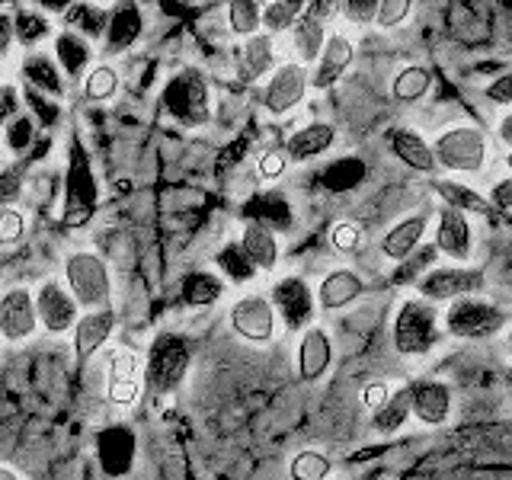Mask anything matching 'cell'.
Instances as JSON below:
<instances>
[{"label":"cell","instance_id":"9","mask_svg":"<svg viewBox=\"0 0 512 480\" xmlns=\"http://www.w3.org/2000/svg\"><path fill=\"white\" fill-rule=\"evenodd\" d=\"M64 189H68V196H64V215H61L64 228H84L96 208V183L87 164V154L80 148L71 151V170Z\"/></svg>","mask_w":512,"mask_h":480},{"label":"cell","instance_id":"47","mask_svg":"<svg viewBox=\"0 0 512 480\" xmlns=\"http://www.w3.org/2000/svg\"><path fill=\"white\" fill-rule=\"evenodd\" d=\"M378 0H343L340 10L343 13V20H349V23H375L378 20Z\"/></svg>","mask_w":512,"mask_h":480},{"label":"cell","instance_id":"8","mask_svg":"<svg viewBox=\"0 0 512 480\" xmlns=\"http://www.w3.org/2000/svg\"><path fill=\"white\" fill-rule=\"evenodd\" d=\"M484 285V276L477 269H461V266H432L423 272L420 282H416V292L423 295V301L439 304V301H461L471 298L477 288Z\"/></svg>","mask_w":512,"mask_h":480},{"label":"cell","instance_id":"27","mask_svg":"<svg viewBox=\"0 0 512 480\" xmlns=\"http://www.w3.org/2000/svg\"><path fill=\"white\" fill-rule=\"evenodd\" d=\"M55 61H58L61 74H68V77H87L93 71L90 68L93 45L84 36H77V32L61 29L58 36H55Z\"/></svg>","mask_w":512,"mask_h":480},{"label":"cell","instance_id":"51","mask_svg":"<svg viewBox=\"0 0 512 480\" xmlns=\"http://www.w3.org/2000/svg\"><path fill=\"white\" fill-rule=\"evenodd\" d=\"M23 189V170H0V212L10 208V202L20 196Z\"/></svg>","mask_w":512,"mask_h":480},{"label":"cell","instance_id":"11","mask_svg":"<svg viewBox=\"0 0 512 480\" xmlns=\"http://www.w3.org/2000/svg\"><path fill=\"white\" fill-rule=\"evenodd\" d=\"M308 87H311V74L304 64H298V61L279 64V68L272 71L266 90H263L266 112H272V116H285V112H292L304 100Z\"/></svg>","mask_w":512,"mask_h":480},{"label":"cell","instance_id":"32","mask_svg":"<svg viewBox=\"0 0 512 480\" xmlns=\"http://www.w3.org/2000/svg\"><path fill=\"white\" fill-rule=\"evenodd\" d=\"M327 39H330V32L324 29V20L314 16V13H304L301 20H298V26L292 29L295 52L301 55V61H308V64H317Z\"/></svg>","mask_w":512,"mask_h":480},{"label":"cell","instance_id":"39","mask_svg":"<svg viewBox=\"0 0 512 480\" xmlns=\"http://www.w3.org/2000/svg\"><path fill=\"white\" fill-rule=\"evenodd\" d=\"M333 471V461L317 452V448H304L292 461H288V477L292 480H327Z\"/></svg>","mask_w":512,"mask_h":480},{"label":"cell","instance_id":"16","mask_svg":"<svg viewBox=\"0 0 512 480\" xmlns=\"http://www.w3.org/2000/svg\"><path fill=\"white\" fill-rule=\"evenodd\" d=\"M426 228H429V212L420 208V212H413L407 218H400L394 228L381 237V253L388 256L391 263H407L410 256L420 250L423 237H426Z\"/></svg>","mask_w":512,"mask_h":480},{"label":"cell","instance_id":"20","mask_svg":"<svg viewBox=\"0 0 512 480\" xmlns=\"http://www.w3.org/2000/svg\"><path fill=\"white\" fill-rule=\"evenodd\" d=\"M234 58H237V77L253 84V80H263L269 71H276V42H272L269 32H260V36L240 42Z\"/></svg>","mask_w":512,"mask_h":480},{"label":"cell","instance_id":"41","mask_svg":"<svg viewBox=\"0 0 512 480\" xmlns=\"http://www.w3.org/2000/svg\"><path fill=\"white\" fill-rule=\"evenodd\" d=\"M119 90V74L112 64H96V68L84 77V93H87V100H96V103H103V100H112Z\"/></svg>","mask_w":512,"mask_h":480},{"label":"cell","instance_id":"7","mask_svg":"<svg viewBox=\"0 0 512 480\" xmlns=\"http://www.w3.org/2000/svg\"><path fill=\"white\" fill-rule=\"evenodd\" d=\"M231 330L240 336V340L266 346L276 340V327H279V314L272 308V301L266 295H247L237 298L228 311Z\"/></svg>","mask_w":512,"mask_h":480},{"label":"cell","instance_id":"56","mask_svg":"<svg viewBox=\"0 0 512 480\" xmlns=\"http://www.w3.org/2000/svg\"><path fill=\"white\" fill-rule=\"evenodd\" d=\"M496 138H500V141L506 144V148L512 151V109L500 119V125H496Z\"/></svg>","mask_w":512,"mask_h":480},{"label":"cell","instance_id":"2","mask_svg":"<svg viewBox=\"0 0 512 480\" xmlns=\"http://www.w3.org/2000/svg\"><path fill=\"white\" fill-rule=\"evenodd\" d=\"M189 362H192V352L183 336L157 333L148 349V362H144V384L151 388V394L167 397L183 384Z\"/></svg>","mask_w":512,"mask_h":480},{"label":"cell","instance_id":"5","mask_svg":"<svg viewBox=\"0 0 512 480\" xmlns=\"http://www.w3.org/2000/svg\"><path fill=\"white\" fill-rule=\"evenodd\" d=\"M164 106L170 116L186 125V128H199L212 119V90H208L205 77L199 71H180L167 80L164 87Z\"/></svg>","mask_w":512,"mask_h":480},{"label":"cell","instance_id":"55","mask_svg":"<svg viewBox=\"0 0 512 480\" xmlns=\"http://www.w3.org/2000/svg\"><path fill=\"white\" fill-rule=\"evenodd\" d=\"M13 42H16V32H13V13H0V55H7Z\"/></svg>","mask_w":512,"mask_h":480},{"label":"cell","instance_id":"49","mask_svg":"<svg viewBox=\"0 0 512 480\" xmlns=\"http://www.w3.org/2000/svg\"><path fill=\"white\" fill-rule=\"evenodd\" d=\"M23 234H26V218H23V212H16V208H4V212H0V244L10 247Z\"/></svg>","mask_w":512,"mask_h":480},{"label":"cell","instance_id":"3","mask_svg":"<svg viewBox=\"0 0 512 480\" xmlns=\"http://www.w3.org/2000/svg\"><path fill=\"white\" fill-rule=\"evenodd\" d=\"M432 154L442 170L452 173H480L487 167V138L474 125H452L436 135L432 141Z\"/></svg>","mask_w":512,"mask_h":480},{"label":"cell","instance_id":"31","mask_svg":"<svg viewBox=\"0 0 512 480\" xmlns=\"http://www.w3.org/2000/svg\"><path fill=\"white\" fill-rule=\"evenodd\" d=\"M132 455H135L132 432H125V429L103 432V439H100V461H103V471L109 477H119L128 468V464H132Z\"/></svg>","mask_w":512,"mask_h":480},{"label":"cell","instance_id":"52","mask_svg":"<svg viewBox=\"0 0 512 480\" xmlns=\"http://www.w3.org/2000/svg\"><path fill=\"white\" fill-rule=\"evenodd\" d=\"M487 100L512 109V71H506L496 80H490V84H487Z\"/></svg>","mask_w":512,"mask_h":480},{"label":"cell","instance_id":"44","mask_svg":"<svg viewBox=\"0 0 512 480\" xmlns=\"http://www.w3.org/2000/svg\"><path fill=\"white\" fill-rule=\"evenodd\" d=\"M263 212L269 215V218H266V228H269V221L282 224V228H288V224H292V208H288L282 199H272V196L256 199V202L250 205V221H256Z\"/></svg>","mask_w":512,"mask_h":480},{"label":"cell","instance_id":"35","mask_svg":"<svg viewBox=\"0 0 512 480\" xmlns=\"http://www.w3.org/2000/svg\"><path fill=\"white\" fill-rule=\"evenodd\" d=\"M429 87H432V74L423 68V64H407V68H400L394 74L391 93L397 103H416L429 93Z\"/></svg>","mask_w":512,"mask_h":480},{"label":"cell","instance_id":"6","mask_svg":"<svg viewBox=\"0 0 512 480\" xmlns=\"http://www.w3.org/2000/svg\"><path fill=\"white\" fill-rule=\"evenodd\" d=\"M442 320L445 330L458 336V340H490V336L503 333L509 324L506 314L493 301H480V298L452 301Z\"/></svg>","mask_w":512,"mask_h":480},{"label":"cell","instance_id":"57","mask_svg":"<svg viewBox=\"0 0 512 480\" xmlns=\"http://www.w3.org/2000/svg\"><path fill=\"white\" fill-rule=\"evenodd\" d=\"M0 480H23V477L16 474L13 468H7V464H0Z\"/></svg>","mask_w":512,"mask_h":480},{"label":"cell","instance_id":"58","mask_svg":"<svg viewBox=\"0 0 512 480\" xmlns=\"http://www.w3.org/2000/svg\"><path fill=\"white\" fill-rule=\"evenodd\" d=\"M506 170H509V173H512V151H509V154H506Z\"/></svg>","mask_w":512,"mask_h":480},{"label":"cell","instance_id":"1","mask_svg":"<svg viewBox=\"0 0 512 480\" xmlns=\"http://www.w3.org/2000/svg\"><path fill=\"white\" fill-rule=\"evenodd\" d=\"M442 340V314L423 298L400 301L391 324V343L400 356H426Z\"/></svg>","mask_w":512,"mask_h":480},{"label":"cell","instance_id":"29","mask_svg":"<svg viewBox=\"0 0 512 480\" xmlns=\"http://www.w3.org/2000/svg\"><path fill=\"white\" fill-rule=\"evenodd\" d=\"M112 20V10L100 7V4H71L68 13H64V29L77 32V36L90 39H106V29Z\"/></svg>","mask_w":512,"mask_h":480},{"label":"cell","instance_id":"18","mask_svg":"<svg viewBox=\"0 0 512 480\" xmlns=\"http://www.w3.org/2000/svg\"><path fill=\"white\" fill-rule=\"evenodd\" d=\"M388 148L391 154L400 160L404 167L416 170V173H436L439 164H436V154H432V144L420 135L413 132V128H388Z\"/></svg>","mask_w":512,"mask_h":480},{"label":"cell","instance_id":"48","mask_svg":"<svg viewBox=\"0 0 512 480\" xmlns=\"http://www.w3.org/2000/svg\"><path fill=\"white\" fill-rule=\"evenodd\" d=\"M23 109V90L13 84H0V125H10L13 119H20Z\"/></svg>","mask_w":512,"mask_h":480},{"label":"cell","instance_id":"45","mask_svg":"<svg viewBox=\"0 0 512 480\" xmlns=\"http://www.w3.org/2000/svg\"><path fill=\"white\" fill-rule=\"evenodd\" d=\"M330 244H333L336 253H356L359 244H362V228H359L356 221H340V224H333Z\"/></svg>","mask_w":512,"mask_h":480},{"label":"cell","instance_id":"17","mask_svg":"<svg viewBox=\"0 0 512 480\" xmlns=\"http://www.w3.org/2000/svg\"><path fill=\"white\" fill-rule=\"evenodd\" d=\"M352 55H356V48H352V42L343 36V32H330L324 52H320L314 71H311V87L327 90L333 84H340V77L349 71V64H352Z\"/></svg>","mask_w":512,"mask_h":480},{"label":"cell","instance_id":"21","mask_svg":"<svg viewBox=\"0 0 512 480\" xmlns=\"http://www.w3.org/2000/svg\"><path fill=\"white\" fill-rule=\"evenodd\" d=\"M333 362V343L324 327H308L298 346V375L304 381H320L330 372Z\"/></svg>","mask_w":512,"mask_h":480},{"label":"cell","instance_id":"38","mask_svg":"<svg viewBox=\"0 0 512 480\" xmlns=\"http://www.w3.org/2000/svg\"><path fill=\"white\" fill-rule=\"evenodd\" d=\"M304 7L301 0H272V4H263V26L269 36H276V32H288L295 29L298 20L304 16Z\"/></svg>","mask_w":512,"mask_h":480},{"label":"cell","instance_id":"59","mask_svg":"<svg viewBox=\"0 0 512 480\" xmlns=\"http://www.w3.org/2000/svg\"><path fill=\"white\" fill-rule=\"evenodd\" d=\"M506 381H509V388H512V365H509V372H506Z\"/></svg>","mask_w":512,"mask_h":480},{"label":"cell","instance_id":"28","mask_svg":"<svg viewBox=\"0 0 512 480\" xmlns=\"http://www.w3.org/2000/svg\"><path fill=\"white\" fill-rule=\"evenodd\" d=\"M240 247L250 256V263L256 266V272H272L279 263V244H276V234L266 224H256L247 221L244 224V234H240Z\"/></svg>","mask_w":512,"mask_h":480},{"label":"cell","instance_id":"23","mask_svg":"<svg viewBox=\"0 0 512 480\" xmlns=\"http://www.w3.org/2000/svg\"><path fill=\"white\" fill-rule=\"evenodd\" d=\"M365 295V282L352 269H333L317 285V308L340 311Z\"/></svg>","mask_w":512,"mask_h":480},{"label":"cell","instance_id":"13","mask_svg":"<svg viewBox=\"0 0 512 480\" xmlns=\"http://www.w3.org/2000/svg\"><path fill=\"white\" fill-rule=\"evenodd\" d=\"M39 330V311L36 295L29 288H10L7 295H0V336L7 343H23Z\"/></svg>","mask_w":512,"mask_h":480},{"label":"cell","instance_id":"43","mask_svg":"<svg viewBox=\"0 0 512 480\" xmlns=\"http://www.w3.org/2000/svg\"><path fill=\"white\" fill-rule=\"evenodd\" d=\"M32 135H36V119L29 116H20V119H13L7 128H4V141H7V148L13 154H23L29 144H32Z\"/></svg>","mask_w":512,"mask_h":480},{"label":"cell","instance_id":"22","mask_svg":"<svg viewBox=\"0 0 512 480\" xmlns=\"http://www.w3.org/2000/svg\"><path fill=\"white\" fill-rule=\"evenodd\" d=\"M112 327H116V314H112V308L80 314L77 327H74V356H77V362H87L96 349H103L106 340L112 336Z\"/></svg>","mask_w":512,"mask_h":480},{"label":"cell","instance_id":"34","mask_svg":"<svg viewBox=\"0 0 512 480\" xmlns=\"http://www.w3.org/2000/svg\"><path fill=\"white\" fill-rule=\"evenodd\" d=\"M410 413H413L410 388H397V391H391L388 404L372 413V429L378 432V436H391V432H397L400 426L407 423Z\"/></svg>","mask_w":512,"mask_h":480},{"label":"cell","instance_id":"46","mask_svg":"<svg viewBox=\"0 0 512 480\" xmlns=\"http://www.w3.org/2000/svg\"><path fill=\"white\" fill-rule=\"evenodd\" d=\"M413 13V4L410 0H384V4L378 7V26L381 29H397L400 23H407Z\"/></svg>","mask_w":512,"mask_h":480},{"label":"cell","instance_id":"14","mask_svg":"<svg viewBox=\"0 0 512 480\" xmlns=\"http://www.w3.org/2000/svg\"><path fill=\"white\" fill-rule=\"evenodd\" d=\"M436 250L452 263H468L474 256V228L464 212L442 205L436 221Z\"/></svg>","mask_w":512,"mask_h":480},{"label":"cell","instance_id":"40","mask_svg":"<svg viewBox=\"0 0 512 480\" xmlns=\"http://www.w3.org/2000/svg\"><path fill=\"white\" fill-rule=\"evenodd\" d=\"M215 266L228 276L231 282H250L256 276V266L250 263V256L244 253L240 244H224L215 253Z\"/></svg>","mask_w":512,"mask_h":480},{"label":"cell","instance_id":"36","mask_svg":"<svg viewBox=\"0 0 512 480\" xmlns=\"http://www.w3.org/2000/svg\"><path fill=\"white\" fill-rule=\"evenodd\" d=\"M183 301L192 304V308H205V304H215L224 295V282L215 276V272H189L180 285Z\"/></svg>","mask_w":512,"mask_h":480},{"label":"cell","instance_id":"19","mask_svg":"<svg viewBox=\"0 0 512 480\" xmlns=\"http://www.w3.org/2000/svg\"><path fill=\"white\" fill-rule=\"evenodd\" d=\"M410 404L416 423L423 426H442L452 413V391L442 381H420L410 388Z\"/></svg>","mask_w":512,"mask_h":480},{"label":"cell","instance_id":"53","mask_svg":"<svg viewBox=\"0 0 512 480\" xmlns=\"http://www.w3.org/2000/svg\"><path fill=\"white\" fill-rule=\"evenodd\" d=\"M362 407H368V410H381L384 404H388V397H391V388L384 381H372V384H365L362 388Z\"/></svg>","mask_w":512,"mask_h":480},{"label":"cell","instance_id":"33","mask_svg":"<svg viewBox=\"0 0 512 480\" xmlns=\"http://www.w3.org/2000/svg\"><path fill=\"white\" fill-rule=\"evenodd\" d=\"M13 32L16 42L23 48H36L39 42H45L52 36V20L39 10V7H16L13 10Z\"/></svg>","mask_w":512,"mask_h":480},{"label":"cell","instance_id":"50","mask_svg":"<svg viewBox=\"0 0 512 480\" xmlns=\"http://www.w3.org/2000/svg\"><path fill=\"white\" fill-rule=\"evenodd\" d=\"M285 170H288V154L285 151H266L260 157V164H256V173H260L263 183H276Z\"/></svg>","mask_w":512,"mask_h":480},{"label":"cell","instance_id":"4","mask_svg":"<svg viewBox=\"0 0 512 480\" xmlns=\"http://www.w3.org/2000/svg\"><path fill=\"white\" fill-rule=\"evenodd\" d=\"M64 279H68V288L80 308H87V311L109 308L112 279H109V266L103 263V256H96L90 250L71 253L68 263H64Z\"/></svg>","mask_w":512,"mask_h":480},{"label":"cell","instance_id":"15","mask_svg":"<svg viewBox=\"0 0 512 480\" xmlns=\"http://www.w3.org/2000/svg\"><path fill=\"white\" fill-rule=\"evenodd\" d=\"M106 394L112 404L128 407L141 394V362L132 349H116L109 356V375H106Z\"/></svg>","mask_w":512,"mask_h":480},{"label":"cell","instance_id":"30","mask_svg":"<svg viewBox=\"0 0 512 480\" xmlns=\"http://www.w3.org/2000/svg\"><path fill=\"white\" fill-rule=\"evenodd\" d=\"M436 192L448 208H458L464 215H496L490 199H484L474 186H464L455 180H436Z\"/></svg>","mask_w":512,"mask_h":480},{"label":"cell","instance_id":"37","mask_svg":"<svg viewBox=\"0 0 512 480\" xmlns=\"http://www.w3.org/2000/svg\"><path fill=\"white\" fill-rule=\"evenodd\" d=\"M228 26H231L234 36H240V39L260 36L263 4H256V0H234V4H228Z\"/></svg>","mask_w":512,"mask_h":480},{"label":"cell","instance_id":"24","mask_svg":"<svg viewBox=\"0 0 512 480\" xmlns=\"http://www.w3.org/2000/svg\"><path fill=\"white\" fill-rule=\"evenodd\" d=\"M141 29H144L141 10L135 4H119L116 10H112V20H109V29H106V39H103L106 58L128 52V48L141 39Z\"/></svg>","mask_w":512,"mask_h":480},{"label":"cell","instance_id":"54","mask_svg":"<svg viewBox=\"0 0 512 480\" xmlns=\"http://www.w3.org/2000/svg\"><path fill=\"white\" fill-rule=\"evenodd\" d=\"M490 202H493V208H512V176H509V180H500V183L493 186Z\"/></svg>","mask_w":512,"mask_h":480},{"label":"cell","instance_id":"25","mask_svg":"<svg viewBox=\"0 0 512 480\" xmlns=\"http://www.w3.org/2000/svg\"><path fill=\"white\" fill-rule=\"evenodd\" d=\"M336 141V128L330 122H311L298 128V132L285 141V154L288 160H295V164H304V160H314L320 154H327Z\"/></svg>","mask_w":512,"mask_h":480},{"label":"cell","instance_id":"60","mask_svg":"<svg viewBox=\"0 0 512 480\" xmlns=\"http://www.w3.org/2000/svg\"><path fill=\"white\" fill-rule=\"evenodd\" d=\"M509 400H512V391H509Z\"/></svg>","mask_w":512,"mask_h":480},{"label":"cell","instance_id":"42","mask_svg":"<svg viewBox=\"0 0 512 480\" xmlns=\"http://www.w3.org/2000/svg\"><path fill=\"white\" fill-rule=\"evenodd\" d=\"M23 103H26V112H29V116L36 119L39 125H55V122L61 119V106H58V100H52V96H45V93L32 90V87L23 90Z\"/></svg>","mask_w":512,"mask_h":480},{"label":"cell","instance_id":"26","mask_svg":"<svg viewBox=\"0 0 512 480\" xmlns=\"http://www.w3.org/2000/svg\"><path fill=\"white\" fill-rule=\"evenodd\" d=\"M23 80L26 87L39 90L45 96H52V100H61L64 96V74L58 68L55 55H45V52H29L23 58Z\"/></svg>","mask_w":512,"mask_h":480},{"label":"cell","instance_id":"10","mask_svg":"<svg viewBox=\"0 0 512 480\" xmlns=\"http://www.w3.org/2000/svg\"><path fill=\"white\" fill-rule=\"evenodd\" d=\"M272 308L282 317V324L288 330H308V324L314 320V308H317V295L311 292V285L301 276H285L272 285Z\"/></svg>","mask_w":512,"mask_h":480},{"label":"cell","instance_id":"12","mask_svg":"<svg viewBox=\"0 0 512 480\" xmlns=\"http://www.w3.org/2000/svg\"><path fill=\"white\" fill-rule=\"evenodd\" d=\"M36 311H39V324L48 333H68L80 320L77 298L71 295V288L61 285L58 279L42 282V288L36 292Z\"/></svg>","mask_w":512,"mask_h":480}]
</instances>
